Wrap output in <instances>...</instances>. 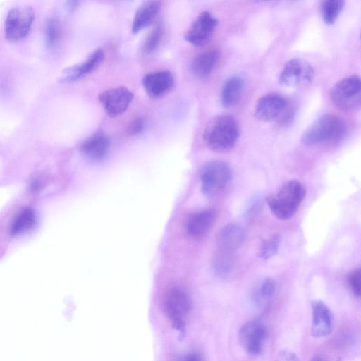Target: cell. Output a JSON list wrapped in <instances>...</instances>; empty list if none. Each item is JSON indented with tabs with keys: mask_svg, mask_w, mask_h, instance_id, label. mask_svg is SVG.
<instances>
[{
	"mask_svg": "<svg viewBox=\"0 0 361 361\" xmlns=\"http://www.w3.org/2000/svg\"><path fill=\"white\" fill-rule=\"evenodd\" d=\"M304 184L298 180L283 183L267 198L271 213L280 220L290 219L297 212L305 197Z\"/></svg>",
	"mask_w": 361,
	"mask_h": 361,
	"instance_id": "obj_1",
	"label": "cell"
},
{
	"mask_svg": "<svg viewBox=\"0 0 361 361\" xmlns=\"http://www.w3.org/2000/svg\"><path fill=\"white\" fill-rule=\"evenodd\" d=\"M239 126L235 118L229 114L214 117L204 131L207 146L216 152H226L235 145L239 137Z\"/></svg>",
	"mask_w": 361,
	"mask_h": 361,
	"instance_id": "obj_2",
	"label": "cell"
},
{
	"mask_svg": "<svg viewBox=\"0 0 361 361\" xmlns=\"http://www.w3.org/2000/svg\"><path fill=\"white\" fill-rule=\"evenodd\" d=\"M347 132L344 121L331 114H326L314 121L303 133L301 141L305 145L315 146L336 142Z\"/></svg>",
	"mask_w": 361,
	"mask_h": 361,
	"instance_id": "obj_3",
	"label": "cell"
},
{
	"mask_svg": "<svg viewBox=\"0 0 361 361\" xmlns=\"http://www.w3.org/2000/svg\"><path fill=\"white\" fill-rule=\"evenodd\" d=\"M232 177L230 166L219 160L205 163L200 172L202 192L209 197H213L228 185Z\"/></svg>",
	"mask_w": 361,
	"mask_h": 361,
	"instance_id": "obj_4",
	"label": "cell"
},
{
	"mask_svg": "<svg viewBox=\"0 0 361 361\" xmlns=\"http://www.w3.org/2000/svg\"><path fill=\"white\" fill-rule=\"evenodd\" d=\"M331 102L345 111H355L361 104V80L357 75L348 76L338 82L330 92Z\"/></svg>",
	"mask_w": 361,
	"mask_h": 361,
	"instance_id": "obj_5",
	"label": "cell"
},
{
	"mask_svg": "<svg viewBox=\"0 0 361 361\" xmlns=\"http://www.w3.org/2000/svg\"><path fill=\"white\" fill-rule=\"evenodd\" d=\"M190 308V296L183 288H173L166 293L164 310L171 325L177 330L184 329Z\"/></svg>",
	"mask_w": 361,
	"mask_h": 361,
	"instance_id": "obj_6",
	"label": "cell"
},
{
	"mask_svg": "<svg viewBox=\"0 0 361 361\" xmlns=\"http://www.w3.org/2000/svg\"><path fill=\"white\" fill-rule=\"evenodd\" d=\"M35 19V12L30 6H18L10 10L4 25L5 37L8 41L16 42L29 33Z\"/></svg>",
	"mask_w": 361,
	"mask_h": 361,
	"instance_id": "obj_7",
	"label": "cell"
},
{
	"mask_svg": "<svg viewBox=\"0 0 361 361\" xmlns=\"http://www.w3.org/2000/svg\"><path fill=\"white\" fill-rule=\"evenodd\" d=\"M314 69L307 61L293 58L284 65L279 81L289 87H302L310 84L314 78Z\"/></svg>",
	"mask_w": 361,
	"mask_h": 361,
	"instance_id": "obj_8",
	"label": "cell"
},
{
	"mask_svg": "<svg viewBox=\"0 0 361 361\" xmlns=\"http://www.w3.org/2000/svg\"><path fill=\"white\" fill-rule=\"evenodd\" d=\"M265 325L258 319H252L243 324L238 332L240 345L251 355H260L267 336Z\"/></svg>",
	"mask_w": 361,
	"mask_h": 361,
	"instance_id": "obj_9",
	"label": "cell"
},
{
	"mask_svg": "<svg viewBox=\"0 0 361 361\" xmlns=\"http://www.w3.org/2000/svg\"><path fill=\"white\" fill-rule=\"evenodd\" d=\"M217 25L215 17L208 11H203L186 32L185 39L194 46H203L209 40Z\"/></svg>",
	"mask_w": 361,
	"mask_h": 361,
	"instance_id": "obj_10",
	"label": "cell"
},
{
	"mask_svg": "<svg viewBox=\"0 0 361 361\" xmlns=\"http://www.w3.org/2000/svg\"><path fill=\"white\" fill-rule=\"evenodd\" d=\"M133 98V93L125 87L106 90L99 96V100L106 114L116 117L123 113Z\"/></svg>",
	"mask_w": 361,
	"mask_h": 361,
	"instance_id": "obj_11",
	"label": "cell"
},
{
	"mask_svg": "<svg viewBox=\"0 0 361 361\" xmlns=\"http://www.w3.org/2000/svg\"><path fill=\"white\" fill-rule=\"evenodd\" d=\"M288 102L281 94L275 92L260 97L255 108V116L263 121H271L279 118L287 108Z\"/></svg>",
	"mask_w": 361,
	"mask_h": 361,
	"instance_id": "obj_12",
	"label": "cell"
},
{
	"mask_svg": "<svg viewBox=\"0 0 361 361\" xmlns=\"http://www.w3.org/2000/svg\"><path fill=\"white\" fill-rule=\"evenodd\" d=\"M142 85L149 97L159 98L171 91L174 79L170 71H159L145 75L142 78Z\"/></svg>",
	"mask_w": 361,
	"mask_h": 361,
	"instance_id": "obj_13",
	"label": "cell"
},
{
	"mask_svg": "<svg viewBox=\"0 0 361 361\" xmlns=\"http://www.w3.org/2000/svg\"><path fill=\"white\" fill-rule=\"evenodd\" d=\"M104 54L102 49L93 51L82 63L66 68L59 79L62 83H71L97 69L102 63Z\"/></svg>",
	"mask_w": 361,
	"mask_h": 361,
	"instance_id": "obj_14",
	"label": "cell"
},
{
	"mask_svg": "<svg viewBox=\"0 0 361 361\" xmlns=\"http://www.w3.org/2000/svg\"><path fill=\"white\" fill-rule=\"evenodd\" d=\"M312 322L311 332L316 338L329 335L332 329L333 316L329 307L322 300H314L311 303Z\"/></svg>",
	"mask_w": 361,
	"mask_h": 361,
	"instance_id": "obj_15",
	"label": "cell"
},
{
	"mask_svg": "<svg viewBox=\"0 0 361 361\" xmlns=\"http://www.w3.org/2000/svg\"><path fill=\"white\" fill-rule=\"evenodd\" d=\"M215 219L216 213L213 209H204L195 212L186 221V231L192 238H202L209 232Z\"/></svg>",
	"mask_w": 361,
	"mask_h": 361,
	"instance_id": "obj_16",
	"label": "cell"
},
{
	"mask_svg": "<svg viewBox=\"0 0 361 361\" xmlns=\"http://www.w3.org/2000/svg\"><path fill=\"white\" fill-rule=\"evenodd\" d=\"M109 148V137L104 133H98L85 140L82 144L80 149L88 159L99 161L106 157Z\"/></svg>",
	"mask_w": 361,
	"mask_h": 361,
	"instance_id": "obj_17",
	"label": "cell"
},
{
	"mask_svg": "<svg viewBox=\"0 0 361 361\" xmlns=\"http://www.w3.org/2000/svg\"><path fill=\"white\" fill-rule=\"evenodd\" d=\"M244 229L236 224H228L224 226L216 236V245L219 250L233 251L244 241Z\"/></svg>",
	"mask_w": 361,
	"mask_h": 361,
	"instance_id": "obj_18",
	"label": "cell"
},
{
	"mask_svg": "<svg viewBox=\"0 0 361 361\" xmlns=\"http://www.w3.org/2000/svg\"><path fill=\"white\" fill-rule=\"evenodd\" d=\"M161 0H145L137 8L132 25V32L136 34L147 27L158 13Z\"/></svg>",
	"mask_w": 361,
	"mask_h": 361,
	"instance_id": "obj_19",
	"label": "cell"
},
{
	"mask_svg": "<svg viewBox=\"0 0 361 361\" xmlns=\"http://www.w3.org/2000/svg\"><path fill=\"white\" fill-rule=\"evenodd\" d=\"M220 57L216 49H210L195 57L191 64L193 75L198 78H206L211 75Z\"/></svg>",
	"mask_w": 361,
	"mask_h": 361,
	"instance_id": "obj_20",
	"label": "cell"
},
{
	"mask_svg": "<svg viewBox=\"0 0 361 361\" xmlns=\"http://www.w3.org/2000/svg\"><path fill=\"white\" fill-rule=\"evenodd\" d=\"M243 80L238 75L227 79L222 87L221 100L223 106L230 108L235 106L242 96Z\"/></svg>",
	"mask_w": 361,
	"mask_h": 361,
	"instance_id": "obj_21",
	"label": "cell"
},
{
	"mask_svg": "<svg viewBox=\"0 0 361 361\" xmlns=\"http://www.w3.org/2000/svg\"><path fill=\"white\" fill-rule=\"evenodd\" d=\"M212 267L214 274L219 277L225 278L231 275L235 267L233 251L219 249L214 255Z\"/></svg>",
	"mask_w": 361,
	"mask_h": 361,
	"instance_id": "obj_22",
	"label": "cell"
},
{
	"mask_svg": "<svg viewBox=\"0 0 361 361\" xmlns=\"http://www.w3.org/2000/svg\"><path fill=\"white\" fill-rule=\"evenodd\" d=\"M37 216L34 209L26 207L22 209L13 219L10 226L12 235H19L28 231L35 225Z\"/></svg>",
	"mask_w": 361,
	"mask_h": 361,
	"instance_id": "obj_23",
	"label": "cell"
},
{
	"mask_svg": "<svg viewBox=\"0 0 361 361\" xmlns=\"http://www.w3.org/2000/svg\"><path fill=\"white\" fill-rule=\"evenodd\" d=\"M276 288V281L272 278L260 281L255 287L252 300L258 306L267 303L274 295Z\"/></svg>",
	"mask_w": 361,
	"mask_h": 361,
	"instance_id": "obj_24",
	"label": "cell"
},
{
	"mask_svg": "<svg viewBox=\"0 0 361 361\" xmlns=\"http://www.w3.org/2000/svg\"><path fill=\"white\" fill-rule=\"evenodd\" d=\"M345 6V0H323L321 13L326 25L334 24Z\"/></svg>",
	"mask_w": 361,
	"mask_h": 361,
	"instance_id": "obj_25",
	"label": "cell"
},
{
	"mask_svg": "<svg viewBox=\"0 0 361 361\" xmlns=\"http://www.w3.org/2000/svg\"><path fill=\"white\" fill-rule=\"evenodd\" d=\"M62 37V27L60 22L54 18L47 19L44 24V39L46 45L52 48L61 40Z\"/></svg>",
	"mask_w": 361,
	"mask_h": 361,
	"instance_id": "obj_26",
	"label": "cell"
},
{
	"mask_svg": "<svg viewBox=\"0 0 361 361\" xmlns=\"http://www.w3.org/2000/svg\"><path fill=\"white\" fill-rule=\"evenodd\" d=\"M281 243V236L274 233L264 240L259 248L258 255L262 259H268L277 252Z\"/></svg>",
	"mask_w": 361,
	"mask_h": 361,
	"instance_id": "obj_27",
	"label": "cell"
},
{
	"mask_svg": "<svg viewBox=\"0 0 361 361\" xmlns=\"http://www.w3.org/2000/svg\"><path fill=\"white\" fill-rule=\"evenodd\" d=\"M164 33L162 24L159 23L148 34L146 37L143 48L145 52L151 53L155 51L159 46Z\"/></svg>",
	"mask_w": 361,
	"mask_h": 361,
	"instance_id": "obj_28",
	"label": "cell"
},
{
	"mask_svg": "<svg viewBox=\"0 0 361 361\" xmlns=\"http://www.w3.org/2000/svg\"><path fill=\"white\" fill-rule=\"evenodd\" d=\"M347 283L353 293L360 298L361 293V269L360 267L353 270L348 274Z\"/></svg>",
	"mask_w": 361,
	"mask_h": 361,
	"instance_id": "obj_29",
	"label": "cell"
},
{
	"mask_svg": "<svg viewBox=\"0 0 361 361\" xmlns=\"http://www.w3.org/2000/svg\"><path fill=\"white\" fill-rule=\"evenodd\" d=\"M145 126L144 121L141 118H136L133 120L128 126V133L134 135L142 131Z\"/></svg>",
	"mask_w": 361,
	"mask_h": 361,
	"instance_id": "obj_30",
	"label": "cell"
},
{
	"mask_svg": "<svg viewBox=\"0 0 361 361\" xmlns=\"http://www.w3.org/2000/svg\"><path fill=\"white\" fill-rule=\"evenodd\" d=\"M279 357L280 360H298L295 354L288 350H281L279 354Z\"/></svg>",
	"mask_w": 361,
	"mask_h": 361,
	"instance_id": "obj_31",
	"label": "cell"
},
{
	"mask_svg": "<svg viewBox=\"0 0 361 361\" xmlns=\"http://www.w3.org/2000/svg\"><path fill=\"white\" fill-rule=\"evenodd\" d=\"M82 0H67L66 8L69 11H73L81 3Z\"/></svg>",
	"mask_w": 361,
	"mask_h": 361,
	"instance_id": "obj_32",
	"label": "cell"
},
{
	"mask_svg": "<svg viewBox=\"0 0 361 361\" xmlns=\"http://www.w3.org/2000/svg\"><path fill=\"white\" fill-rule=\"evenodd\" d=\"M312 360H325V358L323 357L321 355H314V357Z\"/></svg>",
	"mask_w": 361,
	"mask_h": 361,
	"instance_id": "obj_33",
	"label": "cell"
},
{
	"mask_svg": "<svg viewBox=\"0 0 361 361\" xmlns=\"http://www.w3.org/2000/svg\"><path fill=\"white\" fill-rule=\"evenodd\" d=\"M255 1H257V2H264V1H270V0H254Z\"/></svg>",
	"mask_w": 361,
	"mask_h": 361,
	"instance_id": "obj_34",
	"label": "cell"
}]
</instances>
